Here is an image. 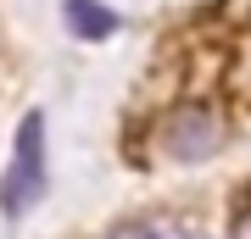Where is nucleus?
<instances>
[{
    "instance_id": "obj_2",
    "label": "nucleus",
    "mask_w": 251,
    "mask_h": 239,
    "mask_svg": "<svg viewBox=\"0 0 251 239\" xmlns=\"http://www.w3.org/2000/svg\"><path fill=\"white\" fill-rule=\"evenodd\" d=\"M162 151H168L173 161H206L224 151V123H218L206 106H173L168 117H162Z\"/></svg>"
},
{
    "instance_id": "obj_4",
    "label": "nucleus",
    "mask_w": 251,
    "mask_h": 239,
    "mask_svg": "<svg viewBox=\"0 0 251 239\" xmlns=\"http://www.w3.org/2000/svg\"><path fill=\"white\" fill-rule=\"evenodd\" d=\"M151 239H212L201 228V222H184V217H162V222H151Z\"/></svg>"
},
{
    "instance_id": "obj_5",
    "label": "nucleus",
    "mask_w": 251,
    "mask_h": 239,
    "mask_svg": "<svg viewBox=\"0 0 251 239\" xmlns=\"http://www.w3.org/2000/svg\"><path fill=\"white\" fill-rule=\"evenodd\" d=\"M229 239H251V200L234 206V228H229Z\"/></svg>"
},
{
    "instance_id": "obj_6",
    "label": "nucleus",
    "mask_w": 251,
    "mask_h": 239,
    "mask_svg": "<svg viewBox=\"0 0 251 239\" xmlns=\"http://www.w3.org/2000/svg\"><path fill=\"white\" fill-rule=\"evenodd\" d=\"M106 239H151V228H145V222H123V228H112Z\"/></svg>"
},
{
    "instance_id": "obj_3",
    "label": "nucleus",
    "mask_w": 251,
    "mask_h": 239,
    "mask_svg": "<svg viewBox=\"0 0 251 239\" xmlns=\"http://www.w3.org/2000/svg\"><path fill=\"white\" fill-rule=\"evenodd\" d=\"M62 22H67V34L84 39V44H100V39L117 34V11H106V0H67Z\"/></svg>"
},
{
    "instance_id": "obj_1",
    "label": "nucleus",
    "mask_w": 251,
    "mask_h": 239,
    "mask_svg": "<svg viewBox=\"0 0 251 239\" xmlns=\"http://www.w3.org/2000/svg\"><path fill=\"white\" fill-rule=\"evenodd\" d=\"M39 195H45V117L28 111L17 123L11 161H6V178H0V212L23 217V212L39 206Z\"/></svg>"
}]
</instances>
